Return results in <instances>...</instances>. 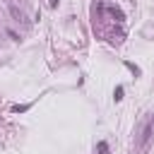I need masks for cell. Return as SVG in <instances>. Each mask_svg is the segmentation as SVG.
Wrapping results in <instances>:
<instances>
[{"mask_svg":"<svg viewBox=\"0 0 154 154\" xmlns=\"http://www.w3.org/2000/svg\"><path fill=\"white\" fill-rule=\"evenodd\" d=\"M135 135H137L135 137V149H137V154H144L154 142V113H149L142 120V125H140V130Z\"/></svg>","mask_w":154,"mask_h":154,"instance_id":"obj_1","label":"cell"},{"mask_svg":"<svg viewBox=\"0 0 154 154\" xmlns=\"http://www.w3.org/2000/svg\"><path fill=\"white\" fill-rule=\"evenodd\" d=\"M7 10H10V14H12L17 22H26V14H24V10H19L14 2H7Z\"/></svg>","mask_w":154,"mask_h":154,"instance_id":"obj_2","label":"cell"},{"mask_svg":"<svg viewBox=\"0 0 154 154\" xmlns=\"http://www.w3.org/2000/svg\"><path fill=\"white\" fill-rule=\"evenodd\" d=\"M106 10H108V14H111V17H116V22H123V12H120L118 7H113V5H108Z\"/></svg>","mask_w":154,"mask_h":154,"instance_id":"obj_3","label":"cell"},{"mask_svg":"<svg viewBox=\"0 0 154 154\" xmlns=\"http://www.w3.org/2000/svg\"><path fill=\"white\" fill-rule=\"evenodd\" d=\"M99 154H108V144L106 142H99Z\"/></svg>","mask_w":154,"mask_h":154,"instance_id":"obj_4","label":"cell"},{"mask_svg":"<svg viewBox=\"0 0 154 154\" xmlns=\"http://www.w3.org/2000/svg\"><path fill=\"white\" fill-rule=\"evenodd\" d=\"M7 36H10L12 41H19V34H17V31H12V29H7Z\"/></svg>","mask_w":154,"mask_h":154,"instance_id":"obj_5","label":"cell"},{"mask_svg":"<svg viewBox=\"0 0 154 154\" xmlns=\"http://www.w3.org/2000/svg\"><path fill=\"white\" fill-rule=\"evenodd\" d=\"M123 99V87H116V101Z\"/></svg>","mask_w":154,"mask_h":154,"instance_id":"obj_6","label":"cell"},{"mask_svg":"<svg viewBox=\"0 0 154 154\" xmlns=\"http://www.w3.org/2000/svg\"><path fill=\"white\" fill-rule=\"evenodd\" d=\"M48 5L51 7H58V0H48Z\"/></svg>","mask_w":154,"mask_h":154,"instance_id":"obj_7","label":"cell"}]
</instances>
